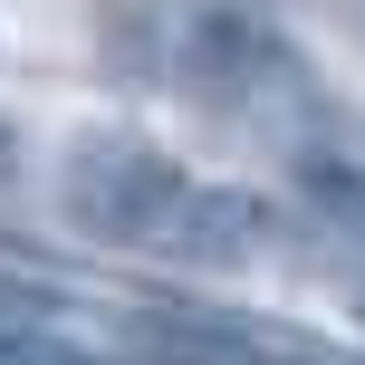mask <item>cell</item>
Returning a JSON list of instances; mask_svg holds the SVG:
<instances>
[{
    "instance_id": "cell-1",
    "label": "cell",
    "mask_w": 365,
    "mask_h": 365,
    "mask_svg": "<svg viewBox=\"0 0 365 365\" xmlns=\"http://www.w3.org/2000/svg\"><path fill=\"white\" fill-rule=\"evenodd\" d=\"M192 192L145 135L106 125V135H77L68 145V221L87 240H125V250H154V231L173 221V202Z\"/></svg>"
},
{
    "instance_id": "cell-6",
    "label": "cell",
    "mask_w": 365,
    "mask_h": 365,
    "mask_svg": "<svg viewBox=\"0 0 365 365\" xmlns=\"http://www.w3.org/2000/svg\"><path fill=\"white\" fill-rule=\"evenodd\" d=\"M10 164H19V145H10V125H0V182H10Z\"/></svg>"
},
{
    "instance_id": "cell-4",
    "label": "cell",
    "mask_w": 365,
    "mask_h": 365,
    "mask_svg": "<svg viewBox=\"0 0 365 365\" xmlns=\"http://www.w3.org/2000/svg\"><path fill=\"white\" fill-rule=\"evenodd\" d=\"M212 365H308V356H269V346H250V336H221Z\"/></svg>"
},
{
    "instance_id": "cell-5",
    "label": "cell",
    "mask_w": 365,
    "mask_h": 365,
    "mask_svg": "<svg viewBox=\"0 0 365 365\" xmlns=\"http://www.w3.org/2000/svg\"><path fill=\"white\" fill-rule=\"evenodd\" d=\"M19 308H38V289H19V279H0V317H19Z\"/></svg>"
},
{
    "instance_id": "cell-2",
    "label": "cell",
    "mask_w": 365,
    "mask_h": 365,
    "mask_svg": "<svg viewBox=\"0 0 365 365\" xmlns=\"http://www.w3.org/2000/svg\"><path fill=\"white\" fill-rule=\"evenodd\" d=\"M164 259H192V269H240L259 250V202L250 192H221V182H192L173 202V221L154 231Z\"/></svg>"
},
{
    "instance_id": "cell-3",
    "label": "cell",
    "mask_w": 365,
    "mask_h": 365,
    "mask_svg": "<svg viewBox=\"0 0 365 365\" xmlns=\"http://www.w3.org/2000/svg\"><path fill=\"white\" fill-rule=\"evenodd\" d=\"M0 365H87L68 336H38V327H0Z\"/></svg>"
}]
</instances>
